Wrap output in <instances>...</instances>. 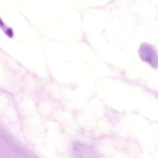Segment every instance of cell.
<instances>
[{"mask_svg": "<svg viewBox=\"0 0 158 158\" xmlns=\"http://www.w3.org/2000/svg\"><path fill=\"white\" fill-rule=\"evenodd\" d=\"M139 54L144 60L153 66L157 65V53L154 48L151 45L146 43L142 44L139 48Z\"/></svg>", "mask_w": 158, "mask_h": 158, "instance_id": "obj_1", "label": "cell"}, {"mask_svg": "<svg viewBox=\"0 0 158 158\" xmlns=\"http://www.w3.org/2000/svg\"><path fill=\"white\" fill-rule=\"evenodd\" d=\"M73 151L76 158H96V153L91 147L80 142L74 145Z\"/></svg>", "mask_w": 158, "mask_h": 158, "instance_id": "obj_2", "label": "cell"}]
</instances>
